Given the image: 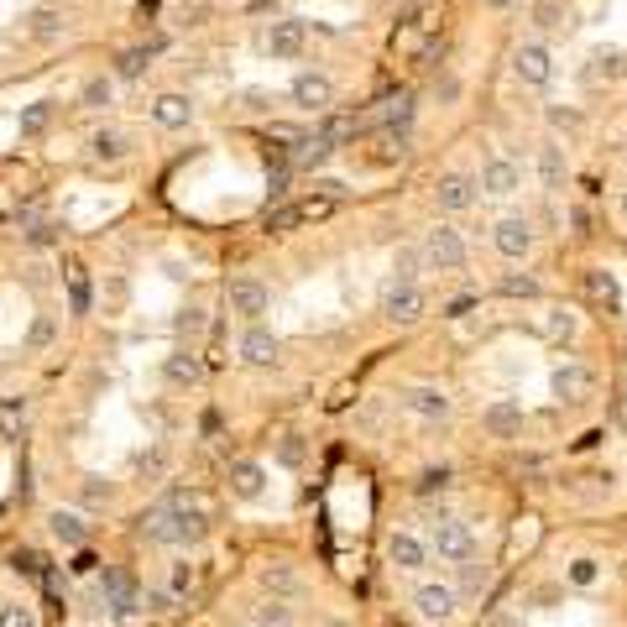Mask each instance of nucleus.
<instances>
[{"instance_id":"1","label":"nucleus","mask_w":627,"mask_h":627,"mask_svg":"<svg viewBox=\"0 0 627 627\" xmlns=\"http://www.w3.org/2000/svg\"><path fill=\"white\" fill-rule=\"evenodd\" d=\"M429 549L439 554V560H450V565H471L476 560V533H471V523H460V518H439L429 528Z\"/></svg>"},{"instance_id":"2","label":"nucleus","mask_w":627,"mask_h":627,"mask_svg":"<svg viewBox=\"0 0 627 627\" xmlns=\"http://www.w3.org/2000/svg\"><path fill=\"white\" fill-rule=\"evenodd\" d=\"M424 262L434 272H460V267H466V241H460L455 225H434L429 230V236H424Z\"/></svg>"},{"instance_id":"3","label":"nucleus","mask_w":627,"mask_h":627,"mask_svg":"<svg viewBox=\"0 0 627 627\" xmlns=\"http://www.w3.org/2000/svg\"><path fill=\"white\" fill-rule=\"evenodd\" d=\"M413 612L424 622H450L460 612V591L445 586V580H424V586L413 591Z\"/></svg>"},{"instance_id":"4","label":"nucleus","mask_w":627,"mask_h":627,"mask_svg":"<svg viewBox=\"0 0 627 627\" xmlns=\"http://www.w3.org/2000/svg\"><path fill=\"white\" fill-rule=\"evenodd\" d=\"M398 403L413 413V418H424V424H439V418H450V392L445 387H434V382H413L398 392Z\"/></svg>"},{"instance_id":"5","label":"nucleus","mask_w":627,"mask_h":627,"mask_svg":"<svg viewBox=\"0 0 627 627\" xmlns=\"http://www.w3.org/2000/svg\"><path fill=\"white\" fill-rule=\"evenodd\" d=\"M513 79L528 84V89H544L554 79V53L544 48V42H523V48L513 53Z\"/></svg>"},{"instance_id":"6","label":"nucleus","mask_w":627,"mask_h":627,"mask_svg":"<svg viewBox=\"0 0 627 627\" xmlns=\"http://www.w3.org/2000/svg\"><path fill=\"white\" fill-rule=\"evenodd\" d=\"M424 309H429V293L418 288V283H392V288L382 293V314H387L392 324H413V319H424Z\"/></svg>"},{"instance_id":"7","label":"nucleus","mask_w":627,"mask_h":627,"mask_svg":"<svg viewBox=\"0 0 627 627\" xmlns=\"http://www.w3.org/2000/svg\"><path fill=\"white\" fill-rule=\"evenodd\" d=\"M476 183H481V194L507 199V194H518V189H523V168H518L513 157H502V152H497V157H486V162H481V178H476Z\"/></svg>"},{"instance_id":"8","label":"nucleus","mask_w":627,"mask_h":627,"mask_svg":"<svg viewBox=\"0 0 627 627\" xmlns=\"http://www.w3.org/2000/svg\"><path fill=\"white\" fill-rule=\"evenodd\" d=\"M591 387H596V377H591L586 361H565V366H554V377H549V392L560 403H586Z\"/></svg>"},{"instance_id":"9","label":"nucleus","mask_w":627,"mask_h":627,"mask_svg":"<svg viewBox=\"0 0 627 627\" xmlns=\"http://www.w3.org/2000/svg\"><path fill=\"white\" fill-rule=\"evenodd\" d=\"M492 246L502 251L507 262H523L528 251H533V225H528L523 215H502L497 230H492Z\"/></svg>"},{"instance_id":"10","label":"nucleus","mask_w":627,"mask_h":627,"mask_svg":"<svg viewBox=\"0 0 627 627\" xmlns=\"http://www.w3.org/2000/svg\"><path fill=\"white\" fill-rule=\"evenodd\" d=\"M230 314H241V319H251L257 324L262 314H267V304H272V293L257 283V277H241V283H230Z\"/></svg>"},{"instance_id":"11","label":"nucleus","mask_w":627,"mask_h":627,"mask_svg":"<svg viewBox=\"0 0 627 627\" xmlns=\"http://www.w3.org/2000/svg\"><path fill=\"white\" fill-rule=\"evenodd\" d=\"M476 189H481V183H476L471 173H445V178L434 183V199H439V209L460 215V209H471V204H476Z\"/></svg>"},{"instance_id":"12","label":"nucleus","mask_w":627,"mask_h":627,"mask_svg":"<svg viewBox=\"0 0 627 627\" xmlns=\"http://www.w3.org/2000/svg\"><path fill=\"white\" fill-rule=\"evenodd\" d=\"M481 429L492 434V439H518V434H523V408L507 403V398L486 403V408H481Z\"/></svg>"},{"instance_id":"13","label":"nucleus","mask_w":627,"mask_h":627,"mask_svg":"<svg viewBox=\"0 0 627 627\" xmlns=\"http://www.w3.org/2000/svg\"><path fill=\"white\" fill-rule=\"evenodd\" d=\"M387 560L398 565V570H424V565H429V544L418 539V533L398 528V533L387 539Z\"/></svg>"},{"instance_id":"14","label":"nucleus","mask_w":627,"mask_h":627,"mask_svg":"<svg viewBox=\"0 0 627 627\" xmlns=\"http://www.w3.org/2000/svg\"><path fill=\"white\" fill-rule=\"evenodd\" d=\"M105 607L115 612V617H131L136 607H142V596H136V580L126 575V570H105Z\"/></svg>"},{"instance_id":"15","label":"nucleus","mask_w":627,"mask_h":627,"mask_svg":"<svg viewBox=\"0 0 627 627\" xmlns=\"http://www.w3.org/2000/svg\"><path fill=\"white\" fill-rule=\"evenodd\" d=\"M539 183L549 194H560L565 183H570V162H565V147L560 142H544L539 147Z\"/></svg>"},{"instance_id":"16","label":"nucleus","mask_w":627,"mask_h":627,"mask_svg":"<svg viewBox=\"0 0 627 627\" xmlns=\"http://www.w3.org/2000/svg\"><path fill=\"white\" fill-rule=\"evenodd\" d=\"M277 351H283V345H277V335L262 330V324H251V330L241 335V361H246V366H272Z\"/></svg>"},{"instance_id":"17","label":"nucleus","mask_w":627,"mask_h":627,"mask_svg":"<svg viewBox=\"0 0 627 627\" xmlns=\"http://www.w3.org/2000/svg\"><path fill=\"white\" fill-rule=\"evenodd\" d=\"M586 79H596V84H622V79H627V48H596Z\"/></svg>"},{"instance_id":"18","label":"nucleus","mask_w":627,"mask_h":627,"mask_svg":"<svg viewBox=\"0 0 627 627\" xmlns=\"http://www.w3.org/2000/svg\"><path fill=\"white\" fill-rule=\"evenodd\" d=\"M335 100V84L324 79V74H298L293 79V105H304V110H324Z\"/></svg>"},{"instance_id":"19","label":"nucleus","mask_w":627,"mask_h":627,"mask_svg":"<svg viewBox=\"0 0 627 627\" xmlns=\"http://www.w3.org/2000/svg\"><path fill=\"white\" fill-rule=\"evenodd\" d=\"M267 53L272 58H298V53H304V21H272Z\"/></svg>"},{"instance_id":"20","label":"nucleus","mask_w":627,"mask_h":627,"mask_svg":"<svg viewBox=\"0 0 627 627\" xmlns=\"http://www.w3.org/2000/svg\"><path fill=\"white\" fill-rule=\"evenodd\" d=\"M142 539H147V544H178V513H173V502L152 507V513L142 518Z\"/></svg>"},{"instance_id":"21","label":"nucleus","mask_w":627,"mask_h":627,"mask_svg":"<svg viewBox=\"0 0 627 627\" xmlns=\"http://www.w3.org/2000/svg\"><path fill=\"white\" fill-rule=\"evenodd\" d=\"M539 330H544V340L565 345V340H575V330H580V314H575V309H565V304H549V309H544V319H539Z\"/></svg>"},{"instance_id":"22","label":"nucleus","mask_w":627,"mask_h":627,"mask_svg":"<svg viewBox=\"0 0 627 627\" xmlns=\"http://www.w3.org/2000/svg\"><path fill=\"white\" fill-rule=\"evenodd\" d=\"M152 121H157V126H168V131L189 126V121H194L189 95H157V100H152Z\"/></svg>"},{"instance_id":"23","label":"nucleus","mask_w":627,"mask_h":627,"mask_svg":"<svg viewBox=\"0 0 627 627\" xmlns=\"http://www.w3.org/2000/svg\"><path fill=\"white\" fill-rule=\"evenodd\" d=\"M262 486H267V471L257 466V460H236V466H230V492L236 497H262Z\"/></svg>"},{"instance_id":"24","label":"nucleus","mask_w":627,"mask_h":627,"mask_svg":"<svg viewBox=\"0 0 627 627\" xmlns=\"http://www.w3.org/2000/svg\"><path fill=\"white\" fill-rule=\"evenodd\" d=\"M413 105H418V100L408 95V89H398V95H387V100H382L377 121H382L387 131H408V126H413Z\"/></svg>"},{"instance_id":"25","label":"nucleus","mask_w":627,"mask_h":627,"mask_svg":"<svg viewBox=\"0 0 627 627\" xmlns=\"http://www.w3.org/2000/svg\"><path fill=\"white\" fill-rule=\"evenodd\" d=\"M48 528H53V539L68 544V549H84V544H89V523H84L79 513H63V507H58V513L48 518Z\"/></svg>"},{"instance_id":"26","label":"nucleus","mask_w":627,"mask_h":627,"mask_svg":"<svg viewBox=\"0 0 627 627\" xmlns=\"http://www.w3.org/2000/svg\"><path fill=\"white\" fill-rule=\"evenodd\" d=\"M356 131H361V115H356V110H340V115H324V121H319V136H324L330 147L351 142Z\"/></svg>"},{"instance_id":"27","label":"nucleus","mask_w":627,"mask_h":627,"mask_svg":"<svg viewBox=\"0 0 627 627\" xmlns=\"http://www.w3.org/2000/svg\"><path fill=\"white\" fill-rule=\"evenodd\" d=\"M89 152H95L100 162H121L131 152V136L126 131H95V136H89Z\"/></svg>"},{"instance_id":"28","label":"nucleus","mask_w":627,"mask_h":627,"mask_svg":"<svg viewBox=\"0 0 627 627\" xmlns=\"http://www.w3.org/2000/svg\"><path fill=\"white\" fill-rule=\"evenodd\" d=\"M330 152H335V147L324 142L319 131H314V136H298V142H293V162H298V168H319V162L330 157Z\"/></svg>"},{"instance_id":"29","label":"nucleus","mask_w":627,"mask_h":627,"mask_svg":"<svg viewBox=\"0 0 627 627\" xmlns=\"http://www.w3.org/2000/svg\"><path fill=\"white\" fill-rule=\"evenodd\" d=\"M586 288H591V298H601L612 314H617V304H622V293H617V277L607 272V267H591L586 272Z\"/></svg>"},{"instance_id":"30","label":"nucleus","mask_w":627,"mask_h":627,"mask_svg":"<svg viewBox=\"0 0 627 627\" xmlns=\"http://www.w3.org/2000/svg\"><path fill=\"white\" fill-rule=\"evenodd\" d=\"M162 377L178 382V387H194V382H199V361H194L189 351H173L168 361H162Z\"/></svg>"},{"instance_id":"31","label":"nucleus","mask_w":627,"mask_h":627,"mask_svg":"<svg viewBox=\"0 0 627 627\" xmlns=\"http://www.w3.org/2000/svg\"><path fill=\"white\" fill-rule=\"evenodd\" d=\"M27 37H37V42H48V37H58L63 32V16L53 11V6H37L32 16H27V27H21Z\"/></svg>"},{"instance_id":"32","label":"nucleus","mask_w":627,"mask_h":627,"mask_svg":"<svg viewBox=\"0 0 627 627\" xmlns=\"http://www.w3.org/2000/svg\"><path fill=\"white\" fill-rule=\"evenodd\" d=\"M168 591H173L178 601H189V596L199 591V570H194L189 560H178V565L168 570Z\"/></svg>"},{"instance_id":"33","label":"nucleus","mask_w":627,"mask_h":627,"mask_svg":"<svg viewBox=\"0 0 627 627\" xmlns=\"http://www.w3.org/2000/svg\"><path fill=\"white\" fill-rule=\"evenodd\" d=\"M533 27H539V32H560L565 27V0H533Z\"/></svg>"},{"instance_id":"34","label":"nucleus","mask_w":627,"mask_h":627,"mask_svg":"<svg viewBox=\"0 0 627 627\" xmlns=\"http://www.w3.org/2000/svg\"><path fill=\"white\" fill-rule=\"evenodd\" d=\"M497 288H502L507 298H539V277H533V272H502Z\"/></svg>"},{"instance_id":"35","label":"nucleus","mask_w":627,"mask_h":627,"mask_svg":"<svg viewBox=\"0 0 627 627\" xmlns=\"http://www.w3.org/2000/svg\"><path fill=\"white\" fill-rule=\"evenodd\" d=\"M68 304H74V314H89V277L79 262L68 267Z\"/></svg>"},{"instance_id":"36","label":"nucleus","mask_w":627,"mask_h":627,"mask_svg":"<svg viewBox=\"0 0 627 627\" xmlns=\"http://www.w3.org/2000/svg\"><path fill=\"white\" fill-rule=\"evenodd\" d=\"M53 335H58L53 314H37V319H32V330H27V351H48V345H53Z\"/></svg>"},{"instance_id":"37","label":"nucleus","mask_w":627,"mask_h":627,"mask_svg":"<svg viewBox=\"0 0 627 627\" xmlns=\"http://www.w3.org/2000/svg\"><path fill=\"white\" fill-rule=\"evenodd\" d=\"M157 48H126L121 53V63H115V74H121V79H136V74H142V68H147V58H152Z\"/></svg>"},{"instance_id":"38","label":"nucleus","mask_w":627,"mask_h":627,"mask_svg":"<svg viewBox=\"0 0 627 627\" xmlns=\"http://www.w3.org/2000/svg\"><path fill=\"white\" fill-rule=\"evenodd\" d=\"M48 121H53V105H48V100H42V105H27V110H21V136H37Z\"/></svg>"},{"instance_id":"39","label":"nucleus","mask_w":627,"mask_h":627,"mask_svg":"<svg viewBox=\"0 0 627 627\" xmlns=\"http://www.w3.org/2000/svg\"><path fill=\"white\" fill-rule=\"evenodd\" d=\"M0 627H37V612L21 607V601H6V607H0Z\"/></svg>"},{"instance_id":"40","label":"nucleus","mask_w":627,"mask_h":627,"mask_svg":"<svg viewBox=\"0 0 627 627\" xmlns=\"http://www.w3.org/2000/svg\"><path fill=\"white\" fill-rule=\"evenodd\" d=\"M298 220H304V204H283V209H272V215H267V230H293Z\"/></svg>"},{"instance_id":"41","label":"nucleus","mask_w":627,"mask_h":627,"mask_svg":"<svg viewBox=\"0 0 627 627\" xmlns=\"http://www.w3.org/2000/svg\"><path fill=\"white\" fill-rule=\"evenodd\" d=\"M596 560H591V554H580V560L570 565V586H596Z\"/></svg>"},{"instance_id":"42","label":"nucleus","mask_w":627,"mask_h":627,"mask_svg":"<svg viewBox=\"0 0 627 627\" xmlns=\"http://www.w3.org/2000/svg\"><path fill=\"white\" fill-rule=\"evenodd\" d=\"M544 115H549L554 131H575V126H580V110H570V105H549Z\"/></svg>"},{"instance_id":"43","label":"nucleus","mask_w":627,"mask_h":627,"mask_svg":"<svg viewBox=\"0 0 627 627\" xmlns=\"http://www.w3.org/2000/svg\"><path fill=\"white\" fill-rule=\"evenodd\" d=\"M277 460H283V466H304V439L288 434L283 445H277Z\"/></svg>"},{"instance_id":"44","label":"nucleus","mask_w":627,"mask_h":627,"mask_svg":"<svg viewBox=\"0 0 627 627\" xmlns=\"http://www.w3.org/2000/svg\"><path fill=\"white\" fill-rule=\"evenodd\" d=\"M84 105H89V110L110 105V79H89V84H84Z\"/></svg>"},{"instance_id":"45","label":"nucleus","mask_w":627,"mask_h":627,"mask_svg":"<svg viewBox=\"0 0 627 627\" xmlns=\"http://www.w3.org/2000/svg\"><path fill=\"white\" fill-rule=\"evenodd\" d=\"M173 601H178V596L162 586V591H147V596H142V607H147V612H173Z\"/></svg>"},{"instance_id":"46","label":"nucleus","mask_w":627,"mask_h":627,"mask_svg":"<svg viewBox=\"0 0 627 627\" xmlns=\"http://www.w3.org/2000/svg\"><path fill=\"white\" fill-rule=\"evenodd\" d=\"M204 330V309H183L178 314V335H199Z\"/></svg>"},{"instance_id":"47","label":"nucleus","mask_w":627,"mask_h":627,"mask_svg":"<svg viewBox=\"0 0 627 627\" xmlns=\"http://www.w3.org/2000/svg\"><path fill=\"white\" fill-rule=\"evenodd\" d=\"M262 627H288V607H283V601H267V607H262Z\"/></svg>"},{"instance_id":"48","label":"nucleus","mask_w":627,"mask_h":627,"mask_svg":"<svg viewBox=\"0 0 627 627\" xmlns=\"http://www.w3.org/2000/svg\"><path fill=\"white\" fill-rule=\"evenodd\" d=\"M476 309V298L471 293H460V298H450V304H445V319H466Z\"/></svg>"},{"instance_id":"49","label":"nucleus","mask_w":627,"mask_h":627,"mask_svg":"<svg viewBox=\"0 0 627 627\" xmlns=\"http://www.w3.org/2000/svg\"><path fill=\"white\" fill-rule=\"evenodd\" d=\"M21 575H42V560H37V554L32 549H16V560H11Z\"/></svg>"},{"instance_id":"50","label":"nucleus","mask_w":627,"mask_h":627,"mask_svg":"<svg viewBox=\"0 0 627 627\" xmlns=\"http://www.w3.org/2000/svg\"><path fill=\"white\" fill-rule=\"evenodd\" d=\"M413 251H403V257H398V267H392V272H398V277H392V283H413Z\"/></svg>"},{"instance_id":"51","label":"nucleus","mask_w":627,"mask_h":627,"mask_svg":"<svg viewBox=\"0 0 627 627\" xmlns=\"http://www.w3.org/2000/svg\"><path fill=\"white\" fill-rule=\"evenodd\" d=\"M262 580H267V586H277V591H293V575L288 570H267Z\"/></svg>"},{"instance_id":"52","label":"nucleus","mask_w":627,"mask_h":627,"mask_svg":"<svg viewBox=\"0 0 627 627\" xmlns=\"http://www.w3.org/2000/svg\"><path fill=\"white\" fill-rule=\"evenodd\" d=\"M95 565H100V560H95V554H89V549H79V554H74V575H89Z\"/></svg>"},{"instance_id":"53","label":"nucleus","mask_w":627,"mask_h":627,"mask_svg":"<svg viewBox=\"0 0 627 627\" xmlns=\"http://www.w3.org/2000/svg\"><path fill=\"white\" fill-rule=\"evenodd\" d=\"M434 95H439V100H455V95H460V84H455V79H439V84H434Z\"/></svg>"},{"instance_id":"54","label":"nucleus","mask_w":627,"mask_h":627,"mask_svg":"<svg viewBox=\"0 0 627 627\" xmlns=\"http://www.w3.org/2000/svg\"><path fill=\"white\" fill-rule=\"evenodd\" d=\"M617 209H622V220H627V189H622V194H617Z\"/></svg>"},{"instance_id":"55","label":"nucleus","mask_w":627,"mask_h":627,"mask_svg":"<svg viewBox=\"0 0 627 627\" xmlns=\"http://www.w3.org/2000/svg\"><path fill=\"white\" fill-rule=\"evenodd\" d=\"M486 6H513V0H486Z\"/></svg>"},{"instance_id":"56","label":"nucleus","mask_w":627,"mask_h":627,"mask_svg":"<svg viewBox=\"0 0 627 627\" xmlns=\"http://www.w3.org/2000/svg\"><path fill=\"white\" fill-rule=\"evenodd\" d=\"M622 424H627V398H622Z\"/></svg>"},{"instance_id":"57","label":"nucleus","mask_w":627,"mask_h":627,"mask_svg":"<svg viewBox=\"0 0 627 627\" xmlns=\"http://www.w3.org/2000/svg\"><path fill=\"white\" fill-rule=\"evenodd\" d=\"M622 162H627V147H622Z\"/></svg>"}]
</instances>
